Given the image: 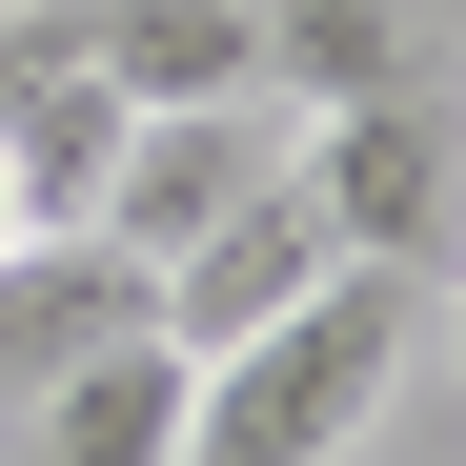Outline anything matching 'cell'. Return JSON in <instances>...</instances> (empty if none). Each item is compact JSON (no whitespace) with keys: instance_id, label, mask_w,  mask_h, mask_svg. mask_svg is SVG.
<instances>
[{"instance_id":"6da1fadb","label":"cell","mask_w":466,"mask_h":466,"mask_svg":"<svg viewBox=\"0 0 466 466\" xmlns=\"http://www.w3.org/2000/svg\"><path fill=\"white\" fill-rule=\"evenodd\" d=\"M426 345V284L385 264H325L304 304H264L244 345H183V446L163 466H345L385 426V385Z\"/></svg>"},{"instance_id":"ba28073f","label":"cell","mask_w":466,"mask_h":466,"mask_svg":"<svg viewBox=\"0 0 466 466\" xmlns=\"http://www.w3.org/2000/svg\"><path fill=\"white\" fill-rule=\"evenodd\" d=\"M244 21H264V102H284V122H325V102H365V82L426 61L385 0H244Z\"/></svg>"},{"instance_id":"5b68a950","label":"cell","mask_w":466,"mask_h":466,"mask_svg":"<svg viewBox=\"0 0 466 466\" xmlns=\"http://www.w3.org/2000/svg\"><path fill=\"white\" fill-rule=\"evenodd\" d=\"M122 325H163V284H142L122 244H82V223L0 244V406H41V385H61V365H102Z\"/></svg>"},{"instance_id":"30bf717a","label":"cell","mask_w":466,"mask_h":466,"mask_svg":"<svg viewBox=\"0 0 466 466\" xmlns=\"http://www.w3.org/2000/svg\"><path fill=\"white\" fill-rule=\"evenodd\" d=\"M446 345H466V325H446Z\"/></svg>"},{"instance_id":"52a82bcc","label":"cell","mask_w":466,"mask_h":466,"mask_svg":"<svg viewBox=\"0 0 466 466\" xmlns=\"http://www.w3.org/2000/svg\"><path fill=\"white\" fill-rule=\"evenodd\" d=\"M82 61L122 102H264V21L244 0H82Z\"/></svg>"},{"instance_id":"8992f818","label":"cell","mask_w":466,"mask_h":466,"mask_svg":"<svg viewBox=\"0 0 466 466\" xmlns=\"http://www.w3.org/2000/svg\"><path fill=\"white\" fill-rule=\"evenodd\" d=\"M183 446V345L122 325L102 365H61L41 406H0V466H163Z\"/></svg>"},{"instance_id":"7a4b0ae2","label":"cell","mask_w":466,"mask_h":466,"mask_svg":"<svg viewBox=\"0 0 466 466\" xmlns=\"http://www.w3.org/2000/svg\"><path fill=\"white\" fill-rule=\"evenodd\" d=\"M304 203H325V244L385 264V284H446L466 264V61H406V82H365L325 122H284Z\"/></svg>"},{"instance_id":"9c48e42d","label":"cell","mask_w":466,"mask_h":466,"mask_svg":"<svg viewBox=\"0 0 466 466\" xmlns=\"http://www.w3.org/2000/svg\"><path fill=\"white\" fill-rule=\"evenodd\" d=\"M0 244H41V203H21V163H0Z\"/></svg>"},{"instance_id":"277c9868","label":"cell","mask_w":466,"mask_h":466,"mask_svg":"<svg viewBox=\"0 0 466 466\" xmlns=\"http://www.w3.org/2000/svg\"><path fill=\"white\" fill-rule=\"evenodd\" d=\"M325 264H345V244H325V203H304V163H264V183L223 203L183 264H163V345H244L264 304H304Z\"/></svg>"},{"instance_id":"3957f363","label":"cell","mask_w":466,"mask_h":466,"mask_svg":"<svg viewBox=\"0 0 466 466\" xmlns=\"http://www.w3.org/2000/svg\"><path fill=\"white\" fill-rule=\"evenodd\" d=\"M284 163V102H122V142H102V183H82V244H122L142 284H163L223 203H244Z\"/></svg>"}]
</instances>
